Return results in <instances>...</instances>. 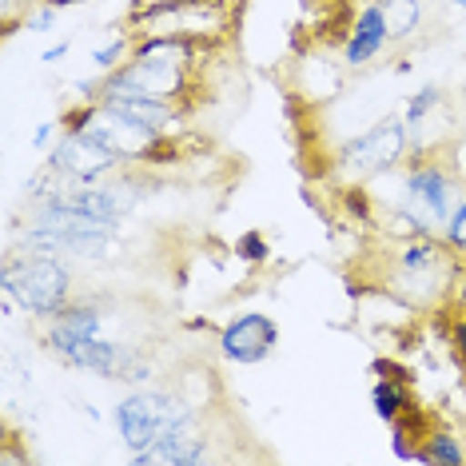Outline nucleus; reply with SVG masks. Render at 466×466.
<instances>
[{"label":"nucleus","instance_id":"nucleus-6","mask_svg":"<svg viewBox=\"0 0 466 466\" xmlns=\"http://www.w3.org/2000/svg\"><path fill=\"white\" fill-rule=\"evenodd\" d=\"M390 179V204L387 208H402L410 216H419L434 236H442V224L451 219L459 196L466 192V184L459 172L447 164V156H410Z\"/></svg>","mask_w":466,"mask_h":466},{"label":"nucleus","instance_id":"nucleus-20","mask_svg":"<svg viewBox=\"0 0 466 466\" xmlns=\"http://www.w3.org/2000/svg\"><path fill=\"white\" fill-rule=\"evenodd\" d=\"M60 16H65V8H56V5H33L25 13V20H20V28L25 33H33V36H48V33H56V25H60Z\"/></svg>","mask_w":466,"mask_h":466},{"label":"nucleus","instance_id":"nucleus-11","mask_svg":"<svg viewBox=\"0 0 466 466\" xmlns=\"http://www.w3.org/2000/svg\"><path fill=\"white\" fill-rule=\"evenodd\" d=\"M275 347H279V323L263 311H239L216 331L219 359L236 367H259L263 359L275 355Z\"/></svg>","mask_w":466,"mask_h":466},{"label":"nucleus","instance_id":"nucleus-26","mask_svg":"<svg viewBox=\"0 0 466 466\" xmlns=\"http://www.w3.org/2000/svg\"><path fill=\"white\" fill-rule=\"evenodd\" d=\"M451 351L466 367V319L462 315H454V323H451Z\"/></svg>","mask_w":466,"mask_h":466},{"label":"nucleus","instance_id":"nucleus-22","mask_svg":"<svg viewBox=\"0 0 466 466\" xmlns=\"http://www.w3.org/2000/svg\"><path fill=\"white\" fill-rule=\"evenodd\" d=\"M60 132H65V120H40L33 136H28V147H33V152H48V147L60 140Z\"/></svg>","mask_w":466,"mask_h":466},{"label":"nucleus","instance_id":"nucleus-10","mask_svg":"<svg viewBox=\"0 0 466 466\" xmlns=\"http://www.w3.org/2000/svg\"><path fill=\"white\" fill-rule=\"evenodd\" d=\"M390 48H395V36H390L383 5H379V0H363V5H355L351 25H347L343 40H339V60H343V68L347 72H363L370 65H379Z\"/></svg>","mask_w":466,"mask_h":466},{"label":"nucleus","instance_id":"nucleus-9","mask_svg":"<svg viewBox=\"0 0 466 466\" xmlns=\"http://www.w3.org/2000/svg\"><path fill=\"white\" fill-rule=\"evenodd\" d=\"M45 164L65 179H72V184H96V179H108L116 172H128V164L120 156H112L100 140H92L88 132L72 128V124H65L60 140L45 152Z\"/></svg>","mask_w":466,"mask_h":466},{"label":"nucleus","instance_id":"nucleus-2","mask_svg":"<svg viewBox=\"0 0 466 466\" xmlns=\"http://www.w3.org/2000/svg\"><path fill=\"white\" fill-rule=\"evenodd\" d=\"M199 45L176 36H136L132 56L100 80V96H144L187 104L196 88ZM96 96V100H100Z\"/></svg>","mask_w":466,"mask_h":466},{"label":"nucleus","instance_id":"nucleus-23","mask_svg":"<svg viewBox=\"0 0 466 466\" xmlns=\"http://www.w3.org/2000/svg\"><path fill=\"white\" fill-rule=\"evenodd\" d=\"M33 5H40V0H0V20H5V28L13 33V28H20V20H25V13Z\"/></svg>","mask_w":466,"mask_h":466},{"label":"nucleus","instance_id":"nucleus-1","mask_svg":"<svg viewBox=\"0 0 466 466\" xmlns=\"http://www.w3.org/2000/svg\"><path fill=\"white\" fill-rule=\"evenodd\" d=\"M16 248L28 251H48V256H65L80 268V263H112L124 256V228H108L96 219L80 216L65 204H36L25 216L13 219V239Z\"/></svg>","mask_w":466,"mask_h":466},{"label":"nucleus","instance_id":"nucleus-15","mask_svg":"<svg viewBox=\"0 0 466 466\" xmlns=\"http://www.w3.org/2000/svg\"><path fill=\"white\" fill-rule=\"evenodd\" d=\"M379 5L387 13L395 45H407V40L422 36V28H427V0H379Z\"/></svg>","mask_w":466,"mask_h":466},{"label":"nucleus","instance_id":"nucleus-3","mask_svg":"<svg viewBox=\"0 0 466 466\" xmlns=\"http://www.w3.org/2000/svg\"><path fill=\"white\" fill-rule=\"evenodd\" d=\"M462 263L451 256V248L442 236H402L390 239L383 256V291L395 295L399 303H407L410 311H434L447 307L451 283L459 275Z\"/></svg>","mask_w":466,"mask_h":466},{"label":"nucleus","instance_id":"nucleus-13","mask_svg":"<svg viewBox=\"0 0 466 466\" xmlns=\"http://www.w3.org/2000/svg\"><path fill=\"white\" fill-rule=\"evenodd\" d=\"M447 104V92H442V84H419V88H410V96L402 100V124H407L410 132V156H427V140H422V132H427V124L434 120V112Z\"/></svg>","mask_w":466,"mask_h":466},{"label":"nucleus","instance_id":"nucleus-12","mask_svg":"<svg viewBox=\"0 0 466 466\" xmlns=\"http://www.w3.org/2000/svg\"><path fill=\"white\" fill-rule=\"evenodd\" d=\"M216 459H219V451L211 447L204 427H184V431L167 434V439H156L144 451H128L132 466H204Z\"/></svg>","mask_w":466,"mask_h":466},{"label":"nucleus","instance_id":"nucleus-14","mask_svg":"<svg viewBox=\"0 0 466 466\" xmlns=\"http://www.w3.org/2000/svg\"><path fill=\"white\" fill-rule=\"evenodd\" d=\"M370 410H375V419L387 422V427L410 419V415H415V395H410V383L375 375V383H370Z\"/></svg>","mask_w":466,"mask_h":466},{"label":"nucleus","instance_id":"nucleus-21","mask_svg":"<svg viewBox=\"0 0 466 466\" xmlns=\"http://www.w3.org/2000/svg\"><path fill=\"white\" fill-rule=\"evenodd\" d=\"M236 256L243 263H251V268H259V263L271 259V248H268V236L263 231H243V236L236 239Z\"/></svg>","mask_w":466,"mask_h":466},{"label":"nucleus","instance_id":"nucleus-30","mask_svg":"<svg viewBox=\"0 0 466 466\" xmlns=\"http://www.w3.org/2000/svg\"><path fill=\"white\" fill-rule=\"evenodd\" d=\"M447 5L454 8V13H466V0H447Z\"/></svg>","mask_w":466,"mask_h":466},{"label":"nucleus","instance_id":"nucleus-5","mask_svg":"<svg viewBox=\"0 0 466 466\" xmlns=\"http://www.w3.org/2000/svg\"><path fill=\"white\" fill-rule=\"evenodd\" d=\"M108 419L128 451H144V447H152L156 439H167V434H176L184 427H204L192 395L172 383H160V379L147 387L124 390V395L112 402Z\"/></svg>","mask_w":466,"mask_h":466},{"label":"nucleus","instance_id":"nucleus-19","mask_svg":"<svg viewBox=\"0 0 466 466\" xmlns=\"http://www.w3.org/2000/svg\"><path fill=\"white\" fill-rule=\"evenodd\" d=\"M442 243L451 248V256H454V259L466 263V192L459 196V204H454L451 219L442 224Z\"/></svg>","mask_w":466,"mask_h":466},{"label":"nucleus","instance_id":"nucleus-7","mask_svg":"<svg viewBox=\"0 0 466 466\" xmlns=\"http://www.w3.org/2000/svg\"><path fill=\"white\" fill-rule=\"evenodd\" d=\"M410 160V132L402 116H383L363 132L347 136L331 152V176L339 184H375L395 176Z\"/></svg>","mask_w":466,"mask_h":466},{"label":"nucleus","instance_id":"nucleus-24","mask_svg":"<svg viewBox=\"0 0 466 466\" xmlns=\"http://www.w3.org/2000/svg\"><path fill=\"white\" fill-rule=\"evenodd\" d=\"M447 307H451V315H462V319H466V263L459 268V275H454V283H451Z\"/></svg>","mask_w":466,"mask_h":466},{"label":"nucleus","instance_id":"nucleus-16","mask_svg":"<svg viewBox=\"0 0 466 466\" xmlns=\"http://www.w3.org/2000/svg\"><path fill=\"white\" fill-rule=\"evenodd\" d=\"M419 466H466V442L447 427H434L422 434Z\"/></svg>","mask_w":466,"mask_h":466},{"label":"nucleus","instance_id":"nucleus-27","mask_svg":"<svg viewBox=\"0 0 466 466\" xmlns=\"http://www.w3.org/2000/svg\"><path fill=\"white\" fill-rule=\"evenodd\" d=\"M68 52H72V40H60V45L40 52V60H45V65H60V60H68Z\"/></svg>","mask_w":466,"mask_h":466},{"label":"nucleus","instance_id":"nucleus-8","mask_svg":"<svg viewBox=\"0 0 466 466\" xmlns=\"http://www.w3.org/2000/svg\"><path fill=\"white\" fill-rule=\"evenodd\" d=\"M128 28L136 36H176L192 40V45H216L231 28V8L224 0H179V5L132 16Z\"/></svg>","mask_w":466,"mask_h":466},{"label":"nucleus","instance_id":"nucleus-25","mask_svg":"<svg viewBox=\"0 0 466 466\" xmlns=\"http://www.w3.org/2000/svg\"><path fill=\"white\" fill-rule=\"evenodd\" d=\"M375 375H387V379H402V383H415V375H410V367L395 363V359H375Z\"/></svg>","mask_w":466,"mask_h":466},{"label":"nucleus","instance_id":"nucleus-17","mask_svg":"<svg viewBox=\"0 0 466 466\" xmlns=\"http://www.w3.org/2000/svg\"><path fill=\"white\" fill-rule=\"evenodd\" d=\"M132 45H136V33L128 28V33H116L108 45H100L96 52H92V65H96V76H108V72H116L124 65V60L132 56Z\"/></svg>","mask_w":466,"mask_h":466},{"label":"nucleus","instance_id":"nucleus-4","mask_svg":"<svg viewBox=\"0 0 466 466\" xmlns=\"http://www.w3.org/2000/svg\"><path fill=\"white\" fill-rule=\"evenodd\" d=\"M0 291L13 295L28 323L45 327L80 295L76 263L48 251H28L8 243L0 259Z\"/></svg>","mask_w":466,"mask_h":466},{"label":"nucleus","instance_id":"nucleus-28","mask_svg":"<svg viewBox=\"0 0 466 466\" xmlns=\"http://www.w3.org/2000/svg\"><path fill=\"white\" fill-rule=\"evenodd\" d=\"M167 5H179V0H132V16L156 13V8H167Z\"/></svg>","mask_w":466,"mask_h":466},{"label":"nucleus","instance_id":"nucleus-29","mask_svg":"<svg viewBox=\"0 0 466 466\" xmlns=\"http://www.w3.org/2000/svg\"><path fill=\"white\" fill-rule=\"evenodd\" d=\"M45 5H56V8H76V5H84V0H45Z\"/></svg>","mask_w":466,"mask_h":466},{"label":"nucleus","instance_id":"nucleus-18","mask_svg":"<svg viewBox=\"0 0 466 466\" xmlns=\"http://www.w3.org/2000/svg\"><path fill=\"white\" fill-rule=\"evenodd\" d=\"M415 419V415H410ZM410 419H402L390 427V454L399 462H419V447H422V431L410 427Z\"/></svg>","mask_w":466,"mask_h":466}]
</instances>
